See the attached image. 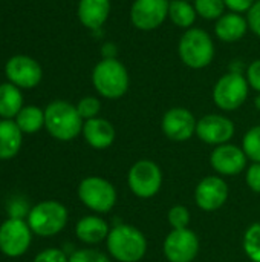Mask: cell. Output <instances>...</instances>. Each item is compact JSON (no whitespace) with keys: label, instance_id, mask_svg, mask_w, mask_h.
Wrapping results in <instances>:
<instances>
[{"label":"cell","instance_id":"1","mask_svg":"<svg viewBox=\"0 0 260 262\" xmlns=\"http://www.w3.org/2000/svg\"><path fill=\"white\" fill-rule=\"evenodd\" d=\"M92 83L101 97L118 100L126 95L130 77L127 68L118 58H103L92 71Z\"/></svg>","mask_w":260,"mask_h":262},{"label":"cell","instance_id":"2","mask_svg":"<svg viewBox=\"0 0 260 262\" xmlns=\"http://www.w3.org/2000/svg\"><path fill=\"white\" fill-rule=\"evenodd\" d=\"M181 61L190 69H204L215 58V43L210 34L202 28L187 29L178 43Z\"/></svg>","mask_w":260,"mask_h":262},{"label":"cell","instance_id":"3","mask_svg":"<svg viewBox=\"0 0 260 262\" xmlns=\"http://www.w3.org/2000/svg\"><path fill=\"white\" fill-rule=\"evenodd\" d=\"M83 124L84 123L77 106L67 101H52L44 111V126L48 132L60 141L74 140L80 132H83Z\"/></svg>","mask_w":260,"mask_h":262},{"label":"cell","instance_id":"4","mask_svg":"<svg viewBox=\"0 0 260 262\" xmlns=\"http://www.w3.org/2000/svg\"><path fill=\"white\" fill-rule=\"evenodd\" d=\"M107 250L116 261L138 262L147 252V241L133 226L120 224L109 232Z\"/></svg>","mask_w":260,"mask_h":262},{"label":"cell","instance_id":"5","mask_svg":"<svg viewBox=\"0 0 260 262\" xmlns=\"http://www.w3.org/2000/svg\"><path fill=\"white\" fill-rule=\"evenodd\" d=\"M250 84L242 72H227L213 88L215 104L227 112L239 109L248 97Z\"/></svg>","mask_w":260,"mask_h":262},{"label":"cell","instance_id":"6","mask_svg":"<svg viewBox=\"0 0 260 262\" xmlns=\"http://www.w3.org/2000/svg\"><path fill=\"white\" fill-rule=\"evenodd\" d=\"M67 223V210L57 201H44L37 204L28 216V226L40 236H52L64 229Z\"/></svg>","mask_w":260,"mask_h":262},{"label":"cell","instance_id":"7","mask_svg":"<svg viewBox=\"0 0 260 262\" xmlns=\"http://www.w3.org/2000/svg\"><path fill=\"white\" fill-rule=\"evenodd\" d=\"M78 196L86 207L98 213L112 210L116 203L115 187L107 180L100 177L84 178L78 186Z\"/></svg>","mask_w":260,"mask_h":262},{"label":"cell","instance_id":"8","mask_svg":"<svg viewBox=\"0 0 260 262\" xmlns=\"http://www.w3.org/2000/svg\"><path fill=\"white\" fill-rule=\"evenodd\" d=\"M129 187L139 198L155 196L162 184V172L159 166L150 160L136 161L129 170Z\"/></svg>","mask_w":260,"mask_h":262},{"label":"cell","instance_id":"9","mask_svg":"<svg viewBox=\"0 0 260 262\" xmlns=\"http://www.w3.org/2000/svg\"><path fill=\"white\" fill-rule=\"evenodd\" d=\"M170 0H133L130 21L139 31H153L169 17Z\"/></svg>","mask_w":260,"mask_h":262},{"label":"cell","instance_id":"10","mask_svg":"<svg viewBox=\"0 0 260 262\" xmlns=\"http://www.w3.org/2000/svg\"><path fill=\"white\" fill-rule=\"evenodd\" d=\"M199 252V239L190 229H175L164 241V255L169 262H192Z\"/></svg>","mask_w":260,"mask_h":262},{"label":"cell","instance_id":"11","mask_svg":"<svg viewBox=\"0 0 260 262\" xmlns=\"http://www.w3.org/2000/svg\"><path fill=\"white\" fill-rule=\"evenodd\" d=\"M31 244V227L18 218L5 221L0 227V250L8 256L23 255Z\"/></svg>","mask_w":260,"mask_h":262},{"label":"cell","instance_id":"12","mask_svg":"<svg viewBox=\"0 0 260 262\" xmlns=\"http://www.w3.org/2000/svg\"><path fill=\"white\" fill-rule=\"evenodd\" d=\"M196 118L185 107H172L169 109L161 121L162 132L172 141L181 143L190 140L196 134Z\"/></svg>","mask_w":260,"mask_h":262},{"label":"cell","instance_id":"13","mask_svg":"<svg viewBox=\"0 0 260 262\" xmlns=\"http://www.w3.org/2000/svg\"><path fill=\"white\" fill-rule=\"evenodd\" d=\"M196 135L205 144H211V146L227 144L234 135V123L224 115H218V114L204 115L201 120H198Z\"/></svg>","mask_w":260,"mask_h":262},{"label":"cell","instance_id":"14","mask_svg":"<svg viewBox=\"0 0 260 262\" xmlns=\"http://www.w3.org/2000/svg\"><path fill=\"white\" fill-rule=\"evenodd\" d=\"M8 80L17 88H34L41 80L40 64L28 55H15L8 60L5 66Z\"/></svg>","mask_w":260,"mask_h":262},{"label":"cell","instance_id":"15","mask_svg":"<svg viewBox=\"0 0 260 262\" xmlns=\"http://www.w3.org/2000/svg\"><path fill=\"white\" fill-rule=\"evenodd\" d=\"M228 198V186L219 177H207L204 178L196 190H195V201L199 209L205 212H213L221 209Z\"/></svg>","mask_w":260,"mask_h":262},{"label":"cell","instance_id":"16","mask_svg":"<svg viewBox=\"0 0 260 262\" xmlns=\"http://www.w3.org/2000/svg\"><path fill=\"white\" fill-rule=\"evenodd\" d=\"M213 169L221 175H238L247 166V155L244 149L234 144L218 146L210 157Z\"/></svg>","mask_w":260,"mask_h":262},{"label":"cell","instance_id":"17","mask_svg":"<svg viewBox=\"0 0 260 262\" xmlns=\"http://www.w3.org/2000/svg\"><path fill=\"white\" fill-rule=\"evenodd\" d=\"M110 9V0H80L77 14L83 26L98 31L107 21Z\"/></svg>","mask_w":260,"mask_h":262},{"label":"cell","instance_id":"18","mask_svg":"<svg viewBox=\"0 0 260 262\" xmlns=\"http://www.w3.org/2000/svg\"><path fill=\"white\" fill-rule=\"evenodd\" d=\"M248 21L242 14L238 12H225L215 23V34L219 40L225 43H234L245 37L248 31Z\"/></svg>","mask_w":260,"mask_h":262},{"label":"cell","instance_id":"19","mask_svg":"<svg viewBox=\"0 0 260 262\" xmlns=\"http://www.w3.org/2000/svg\"><path fill=\"white\" fill-rule=\"evenodd\" d=\"M83 135L93 149H107L115 140V129L112 123L97 117L84 121Z\"/></svg>","mask_w":260,"mask_h":262},{"label":"cell","instance_id":"20","mask_svg":"<svg viewBox=\"0 0 260 262\" xmlns=\"http://www.w3.org/2000/svg\"><path fill=\"white\" fill-rule=\"evenodd\" d=\"M109 226L100 216H86L78 221L75 233L86 244H98L109 236Z\"/></svg>","mask_w":260,"mask_h":262},{"label":"cell","instance_id":"21","mask_svg":"<svg viewBox=\"0 0 260 262\" xmlns=\"http://www.w3.org/2000/svg\"><path fill=\"white\" fill-rule=\"evenodd\" d=\"M21 146V130L15 121H0V160H8L17 155Z\"/></svg>","mask_w":260,"mask_h":262},{"label":"cell","instance_id":"22","mask_svg":"<svg viewBox=\"0 0 260 262\" xmlns=\"http://www.w3.org/2000/svg\"><path fill=\"white\" fill-rule=\"evenodd\" d=\"M23 97L20 89L12 83L0 84V117L9 120L17 117V114L23 109Z\"/></svg>","mask_w":260,"mask_h":262},{"label":"cell","instance_id":"23","mask_svg":"<svg viewBox=\"0 0 260 262\" xmlns=\"http://www.w3.org/2000/svg\"><path fill=\"white\" fill-rule=\"evenodd\" d=\"M196 9L193 3L188 0H170L169 6V18L179 28H184L185 31L193 28L196 21Z\"/></svg>","mask_w":260,"mask_h":262},{"label":"cell","instance_id":"24","mask_svg":"<svg viewBox=\"0 0 260 262\" xmlns=\"http://www.w3.org/2000/svg\"><path fill=\"white\" fill-rule=\"evenodd\" d=\"M15 123L21 132L26 134L38 132L44 124V112L37 106H26L17 114Z\"/></svg>","mask_w":260,"mask_h":262},{"label":"cell","instance_id":"25","mask_svg":"<svg viewBox=\"0 0 260 262\" xmlns=\"http://www.w3.org/2000/svg\"><path fill=\"white\" fill-rule=\"evenodd\" d=\"M193 6L199 17L215 21L222 17L227 9L224 0H193Z\"/></svg>","mask_w":260,"mask_h":262},{"label":"cell","instance_id":"26","mask_svg":"<svg viewBox=\"0 0 260 262\" xmlns=\"http://www.w3.org/2000/svg\"><path fill=\"white\" fill-rule=\"evenodd\" d=\"M244 250L253 262H260V223L253 224L244 236Z\"/></svg>","mask_w":260,"mask_h":262},{"label":"cell","instance_id":"27","mask_svg":"<svg viewBox=\"0 0 260 262\" xmlns=\"http://www.w3.org/2000/svg\"><path fill=\"white\" fill-rule=\"evenodd\" d=\"M242 149L247 158L253 160L254 163H260V126L251 127L242 141Z\"/></svg>","mask_w":260,"mask_h":262},{"label":"cell","instance_id":"28","mask_svg":"<svg viewBox=\"0 0 260 262\" xmlns=\"http://www.w3.org/2000/svg\"><path fill=\"white\" fill-rule=\"evenodd\" d=\"M100 109H101V103L95 97H84L77 104V111L83 120L97 118V115L100 114Z\"/></svg>","mask_w":260,"mask_h":262},{"label":"cell","instance_id":"29","mask_svg":"<svg viewBox=\"0 0 260 262\" xmlns=\"http://www.w3.org/2000/svg\"><path fill=\"white\" fill-rule=\"evenodd\" d=\"M167 220L173 230L175 229H187V226L190 223V212L184 206H175L169 210Z\"/></svg>","mask_w":260,"mask_h":262},{"label":"cell","instance_id":"30","mask_svg":"<svg viewBox=\"0 0 260 262\" xmlns=\"http://www.w3.org/2000/svg\"><path fill=\"white\" fill-rule=\"evenodd\" d=\"M69 262H110L107 259L106 255H103L101 252L98 250H78L75 252L70 258Z\"/></svg>","mask_w":260,"mask_h":262},{"label":"cell","instance_id":"31","mask_svg":"<svg viewBox=\"0 0 260 262\" xmlns=\"http://www.w3.org/2000/svg\"><path fill=\"white\" fill-rule=\"evenodd\" d=\"M248 84L251 89H254L257 94H260V58L251 61L247 68V75H245Z\"/></svg>","mask_w":260,"mask_h":262},{"label":"cell","instance_id":"32","mask_svg":"<svg viewBox=\"0 0 260 262\" xmlns=\"http://www.w3.org/2000/svg\"><path fill=\"white\" fill-rule=\"evenodd\" d=\"M247 21L250 31L260 37V0H256L251 9L247 12Z\"/></svg>","mask_w":260,"mask_h":262},{"label":"cell","instance_id":"33","mask_svg":"<svg viewBox=\"0 0 260 262\" xmlns=\"http://www.w3.org/2000/svg\"><path fill=\"white\" fill-rule=\"evenodd\" d=\"M34 262H69L66 255L58 249H48L35 256Z\"/></svg>","mask_w":260,"mask_h":262},{"label":"cell","instance_id":"34","mask_svg":"<svg viewBox=\"0 0 260 262\" xmlns=\"http://www.w3.org/2000/svg\"><path fill=\"white\" fill-rule=\"evenodd\" d=\"M247 184L253 192L260 193V163H254V164H251L248 167V170H247Z\"/></svg>","mask_w":260,"mask_h":262},{"label":"cell","instance_id":"35","mask_svg":"<svg viewBox=\"0 0 260 262\" xmlns=\"http://www.w3.org/2000/svg\"><path fill=\"white\" fill-rule=\"evenodd\" d=\"M256 0H224L225 8L230 9L231 12H238V14H244L248 12L251 9V6L254 5Z\"/></svg>","mask_w":260,"mask_h":262},{"label":"cell","instance_id":"36","mask_svg":"<svg viewBox=\"0 0 260 262\" xmlns=\"http://www.w3.org/2000/svg\"><path fill=\"white\" fill-rule=\"evenodd\" d=\"M101 54H103V58H116V46L113 43H106L103 45Z\"/></svg>","mask_w":260,"mask_h":262},{"label":"cell","instance_id":"37","mask_svg":"<svg viewBox=\"0 0 260 262\" xmlns=\"http://www.w3.org/2000/svg\"><path fill=\"white\" fill-rule=\"evenodd\" d=\"M254 106H256L257 111H260V94H257V97L254 98Z\"/></svg>","mask_w":260,"mask_h":262}]
</instances>
